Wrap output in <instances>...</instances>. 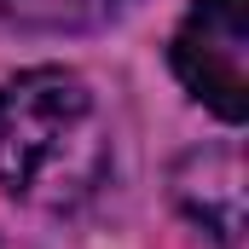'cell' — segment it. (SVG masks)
Instances as JSON below:
<instances>
[{"label":"cell","instance_id":"2","mask_svg":"<svg viewBox=\"0 0 249 249\" xmlns=\"http://www.w3.org/2000/svg\"><path fill=\"white\" fill-rule=\"evenodd\" d=\"M168 58L191 99L238 127L249 116V0H191Z\"/></svg>","mask_w":249,"mask_h":249},{"label":"cell","instance_id":"1","mask_svg":"<svg viewBox=\"0 0 249 249\" xmlns=\"http://www.w3.org/2000/svg\"><path fill=\"white\" fill-rule=\"evenodd\" d=\"M105 168L99 99L64 70L35 64L0 81V186L35 203H75Z\"/></svg>","mask_w":249,"mask_h":249}]
</instances>
